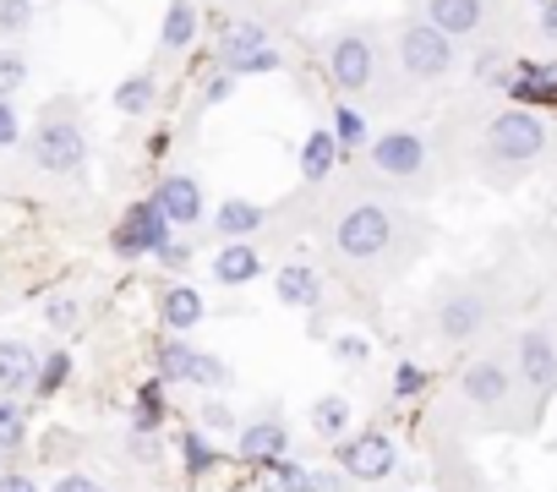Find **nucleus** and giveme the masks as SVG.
<instances>
[{
  "mask_svg": "<svg viewBox=\"0 0 557 492\" xmlns=\"http://www.w3.org/2000/svg\"><path fill=\"white\" fill-rule=\"evenodd\" d=\"M508 99L524 104V110H546L557 104V61H513L508 77H503Z\"/></svg>",
  "mask_w": 557,
  "mask_h": 492,
  "instance_id": "1a4fd4ad",
  "label": "nucleus"
},
{
  "mask_svg": "<svg viewBox=\"0 0 557 492\" xmlns=\"http://www.w3.org/2000/svg\"><path fill=\"white\" fill-rule=\"evenodd\" d=\"M45 323H50L55 334H72V329L83 323V302H77V296H50V302H45Z\"/></svg>",
  "mask_w": 557,
  "mask_h": 492,
  "instance_id": "473e14b6",
  "label": "nucleus"
},
{
  "mask_svg": "<svg viewBox=\"0 0 557 492\" xmlns=\"http://www.w3.org/2000/svg\"><path fill=\"white\" fill-rule=\"evenodd\" d=\"M329 132L339 137V148H345V153H356V148H372L367 115H361L356 104H339V110H334V126H329Z\"/></svg>",
  "mask_w": 557,
  "mask_h": 492,
  "instance_id": "7c9ffc66",
  "label": "nucleus"
},
{
  "mask_svg": "<svg viewBox=\"0 0 557 492\" xmlns=\"http://www.w3.org/2000/svg\"><path fill=\"white\" fill-rule=\"evenodd\" d=\"M339 137L329 132V126H318V132H307V143H301V175L307 181H329L334 175V164H339Z\"/></svg>",
  "mask_w": 557,
  "mask_h": 492,
  "instance_id": "4be33fe9",
  "label": "nucleus"
},
{
  "mask_svg": "<svg viewBox=\"0 0 557 492\" xmlns=\"http://www.w3.org/2000/svg\"><path fill=\"white\" fill-rule=\"evenodd\" d=\"M339 470L350 481H383L399 470V448L383 427H361V432H345L339 438Z\"/></svg>",
  "mask_w": 557,
  "mask_h": 492,
  "instance_id": "39448f33",
  "label": "nucleus"
},
{
  "mask_svg": "<svg viewBox=\"0 0 557 492\" xmlns=\"http://www.w3.org/2000/svg\"><path fill=\"white\" fill-rule=\"evenodd\" d=\"M426 389V367L421 361H399L394 367V399H416Z\"/></svg>",
  "mask_w": 557,
  "mask_h": 492,
  "instance_id": "58836bf2",
  "label": "nucleus"
},
{
  "mask_svg": "<svg viewBox=\"0 0 557 492\" xmlns=\"http://www.w3.org/2000/svg\"><path fill=\"white\" fill-rule=\"evenodd\" d=\"M475 77L497 88V83L508 77V56H503V50H481V56H475Z\"/></svg>",
  "mask_w": 557,
  "mask_h": 492,
  "instance_id": "a19ab883",
  "label": "nucleus"
},
{
  "mask_svg": "<svg viewBox=\"0 0 557 492\" xmlns=\"http://www.w3.org/2000/svg\"><path fill=\"white\" fill-rule=\"evenodd\" d=\"M399 66H405V77H416V83H437V77L454 72V39H448L437 23H410V28L399 34Z\"/></svg>",
  "mask_w": 557,
  "mask_h": 492,
  "instance_id": "7ed1b4c3",
  "label": "nucleus"
},
{
  "mask_svg": "<svg viewBox=\"0 0 557 492\" xmlns=\"http://www.w3.org/2000/svg\"><path fill=\"white\" fill-rule=\"evenodd\" d=\"M132 454L137 459H159V438L153 432H132Z\"/></svg>",
  "mask_w": 557,
  "mask_h": 492,
  "instance_id": "de8ad7c7",
  "label": "nucleus"
},
{
  "mask_svg": "<svg viewBox=\"0 0 557 492\" xmlns=\"http://www.w3.org/2000/svg\"><path fill=\"white\" fill-rule=\"evenodd\" d=\"M235 83H240V77H235V72H224V66H219V72H208V77H202V104H224V99L235 94Z\"/></svg>",
  "mask_w": 557,
  "mask_h": 492,
  "instance_id": "ea45409f",
  "label": "nucleus"
},
{
  "mask_svg": "<svg viewBox=\"0 0 557 492\" xmlns=\"http://www.w3.org/2000/svg\"><path fill=\"white\" fill-rule=\"evenodd\" d=\"M170 213L153 202V197H143V202H132L126 213H121V224H115V235H110V246L121 258H153L159 246L170 241Z\"/></svg>",
  "mask_w": 557,
  "mask_h": 492,
  "instance_id": "423d86ee",
  "label": "nucleus"
},
{
  "mask_svg": "<svg viewBox=\"0 0 557 492\" xmlns=\"http://www.w3.org/2000/svg\"><path fill=\"white\" fill-rule=\"evenodd\" d=\"M541 34L557 39V0H541Z\"/></svg>",
  "mask_w": 557,
  "mask_h": 492,
  "instance_id": "09e8293b",
  "label": "nucleus"
},
{
  "mask_svg": "<svg viewBox=\"0 0 557 492\" xmlns=\"http://www.w3.org/2000/svg\"><path fill=\"white\" fill-rule=\"evenodd\" d=\"M519 378L530 389H552L557 383V345L546 334H535V329L519 340Z\"/></svg>",
  "mask_w": 557,
  "mask_h": 492,
  "instance_id": "6ab92c4d",
  "label": "nucleus"
},
{
  "mask_svg": "<svg viewBox=\"0 0 557 492\" xmlns=\"http://www.w3.org/2000/svg\"><path fill=\"white\" fill-rule=\"evenodd\" d=\"M235 454H240L246 465L285 459V454H290V427L278 421V416H262V421H251V427H240V432H235Z\"/></svg>",
  "mask_w": 557,
  "mask_h": 492,
  "instance_id": "9b49d317",
  "label": "nucleus"
},
{
  "mask_svg": "<svg viewBox=\"0 0 557 492\" xmlns=\"http://www.w3.org/2000/svg\"><path fill=\"white\" fill-rule=\"evenodd\" d=\"M334 356H339V361H350V367H361V361L372 356V345H367L361 334H339V340H334Z\"/></svg>",
  "mask_w": 557,
  "mask_h": 492,
  "instance_id": "37998d69",
  "label": "nucleus"
},
{
  "mask_svg": "<svg viewBox=\"0 0 557 492\" xmlns=\"http://www.w3.org/2000/svg\"><path fill=\"white\" fill-rule=\"evenodd\" d=\"M508 367L503 361H475L470 372H465V399L470 405H481V410H492V405H503L508 399Z\"/></svg>",
  "mask_w": 557,
  "mask_h": 492,
  "instance_id": "aec40b11",
  "label": "nucleus"
},
{
  "mask_svg": "<svg viewBox=\"0 0 557 492\" xmlns=\"http://www.w3.org/2000/svg\"><path fill=\"white\" fill-rule=\"evenodd\" d=\"M34 28V0H0V34H28Z\"/></svg>",
  "mask_w": 557,
  "mask_h": 492,
  "instance_id": "c9c22d12",
  "label": "nucleus"
},
{
  "mask_svg": "<svg viewBox=\"0 0 557 492\" xmlns=\"http://www.w3.org/2000/svg\"><path fill=\"white\" fill-rule=\"evenodd\" d=\"M329 77H334L339 94H361V88L377 77V56H372V45H367L361 34H339V39L329 45Z\"/></svg>",
  "mask_w": 557,
  "mask_h": 492,
  "instance_id": "6e6552de",
  "label": "nucleus"
},
{
  "mask_svg": "<svg viewBox=\"0 0 557 492\" xmlns=\"http://www.w3.org/2000/svg\"><path fill=\"white\" fill-rule=\"evenodd\" d=\"M0 470H7V454H0Z\"/></svg>",
  "mask_w": 557,
  "mask_h": 492,
  "instance_id": "8fccbe9b",
  "label": "nucleus"
},
{
  "mask_svg": "<svg viewBox=\"0 0 557 492\" xmlns=\"http://www.w3.org/2000/svg\"><path fill=\"white\" fill-rule=\"evenodd\" d=\"M181 465H186V476H208L219 465V448H213V438L202 427H186L181 432Z\"/></svg>",
  "mask_w": 557,
  "mask_h": 492,
  "instance_id": "c756f323",
  "label": "nucleus"
},
{
  "mask_svg": "<svg viewBox=\"0 0 557 492\" xmlns=\"http://www.w3.org/2000/svg\"><path fill=\"white\" fill-rule=\"evenodd\" d=\"M486 17V0H426V23H437L448 39H470Z\"/></svg>",
  "mask_w": 557,
  "mask_h": 492,
  "instance_id": "a211bd4d",
  "label": "nucleus"
},
{
  "mask_svg": "<svg viewBox=\"0 0 557 492\" xmlns=\"http://www.w3.org/2000/svg\"><path fill=\"white\" fill-rule=\"evenodd\" d=\"M50 492H104V487H99L94 476H83V470H66V476H61Z\"/></svg>",
  "mask_w": 557,
  "mask_h": 492,
  "instance_id": "a18cd8bd",
  "label": "nucleus"
},
{
  "mask_svg": "<svg viewBox=\"0 0 557 492\" xmlns=\"http://www.w3.org/2000/svg\"><path fill=\"white\" fill-rule=\"evenodd\" d=\"M153 202L170 213V224L175 230H191V224H202V186H197V175H186V170H175V175H164L159 186H153Z\"/></svg>",
  "mask_w": 557,
  "mask_h": 492,
  "instance_id": "9d476101",
  "label": "nucleus"
},
{
  "mask_svg": "<svg viewBox=\"0 0 557 492\" xmlns=\"http://www.w3.org/2000/svg\"><path fill=\"white\" fill-rule=\"evenodd\" d=\"M486 148H492L497 159H508V164L535 159V153L546 148V121H541V110L508 104L503 115H492V126H486Z\"/></svg>",
  "mask_w": 557,
  "mask_h": 492,
  "instance_id": "20e7f679",
  "label": "nucleus"
},
{
  "mask_svg": "<svg viewBox=\"0 0 557 492\" xmlns=\"http://www.w3.org/2000/svg\"><path fill=\"white\" fill-rule=\"evenodd\" d=\"M219 66L224 72H235V77H273V72H285V56L273 50V39H268V28H257V23H230L224 34H219Z\"/></svg>",
  "mask_w": 557,
  "mask_h": 492,
  "instance_id": "f257e3e1",
  "label": "nucleus"
},
{
  "mask_svg": "<svg viewBox=\"0 0 557 492\" xmlns=\"http://www.w3.org/2000/svg\"><path fill=\"white\" fill-rule=\"evenodd\" d=\"M28 159H34L39 170H50V175H77V170L88 164V137H83L77 121H55V115H50V121L34 126Z\"/></svg>",
  "mask_w": 557,
  "mask_h": 492,
  "instance_id": "f03ea898",
  "label": "nucleus"
},
{
  "mask_svg": "<svg viewBox=\"0 0 557 492\" xmlns=\"http://www.w3.org/2000/svg\"><path fill=\"white\" fill-rule=\"evenodd\" d=\"M66 378H72V356H66V350H45V356H39L34 394H39V399H50V394H61V389H66Z\"/></svg>",
  "mask_w": 557,
  "mask_h": 492,
  "instance_id": "2f4dec72",
  "label": "nucleus"
},
{
  "mask_svg": "<svg viewBox=\"0 0 557 492\" xmlns=\"http://www.w3.org/2000/svg\"><path fill=\"white\" fill-rule=\"evenodd\" d=\"M339 253L345 258H356V263H367V258H383L388 253V241H394V219H388V208H377V202H361V208H350L345 219H339Z\"/></svg>",
  "mask_w": 557,
  "mask_h": 492,
  "instance_id": "0eeeda50",
  "label": "nucleus"
},
{
  "mask_svg": "<svg viewBox=\"0 0 557 492\" xmlns=\"http://www.w3.org/2000/svg\"><path fill=\"white\" fill-rule=\"evenodd\" d=\"M28 83V56L23 50H0V99H12Z\"/></svg>",
  "mask_w": 557,
  "mask_h": 492,
  "instance_id": "72a5a7b5",
  "label": "nucleus"
},
{
  "mask_svg": "<svg viewBox=\"0 0 557 492\" xmlns=\"http://www.w3.org/2000/svg\"><path fill=\"white\" fill-rule=\"evenodd\" d=\"M257 487H262V492H312V470L285 454V459H268V465H262Z\"/></svg>",
  "mask_w": 557,
  "mask_h": 492,
  "instance_id": "a878e982",
  "label": "nucleus"
},
{
  "mask_svg": "<svg viewBox=\"0 0 557 492\" xmlns=\"http://www.w3.org/2000/svg\"><path fill=\"white\" fill-rule=\"evenodd\" d=\"M153 258H159V263H164L170 274H186V269L197 263V246H191V241H175V235H170V241L159 246V253H153Z\"/></svg>",
  "mask_w": 557,
  "mask_h": 492,
  "instance_id": "e433bc0d",
  "label": "nucleus"
},
{
  "mask_svg": "<svg viewBox=\"0 0 557 492\" xmlns=\"http://www.w3.org/2000/svg\"><path fill=\"white\" fill-rule=\"evenodd\" d=\"M312 492H350L345 470H312Z\"/></svg>",
  "mask_w": 557,
  "mask_h": 492,
  "instance_id": "c03bdc74",
  "label": "nucleus"
},
{
  "mask_svg": "<svg viewBox=\"0 0 557 492\" xmlns=\"http://www.w3.org/2000/svg\"><path fill=\"white\" fill-rule=\"evenodd\" d=\"M372 164L383 170V175H416L421 164H426V143L416 137V132H383V137H372Z\"/></svg>",
  "mask_w": 557,
  "mask_h": 492,
  "instance_id": "f8f14e48",
  "label": "nucleus"
},
{
  "mask_svg": "<svg viewBox=\"0 0 557 492\" xmlns=\"http://www.w3.org/2000/svg\"><path fill=\"white\" fill-rule=\"evenodd\" d=\"M153 99H159V83H153L148 72H132V77L115 83V110H121V115H148Z\"/></svg>",
  "mask_w": 557,
  "mask_h": 492,
  "instance_id": "cd10ccee",
  "label": "nucleus"
},
{
  "mask_svg": "<svg viewBox=\"0 0 557 492\" xmlns=\"http://www.w3.org/2000/svg\"><path fill=\"white\" fill-rule=\"evenodd\" d=\"M191 45H197V7H191V0H170V7H164V28H159V50L181 56Z\"/></svg>",
  "mask_w": 557,
  "mask_h": 492,
  "instance_id": "5701e85b",
  "label": "nucleus"
},
{
  "mask_svg": "<svg viewBox=\"0 0 557 492\" xmlns=\"http://www.w3.org/2000/svg\"><path fill=\"white\" fill-rule=\"evenodd\" d=\"M164 427V378H148L132 399V432H159Z\"/></svg>",
  "mask_w": 557,
  "mask_h": 492,
  "instance_id": "c85d7f7f",
  "label": "nucleus"
},
{
  "mask_svg": "<svg viewBox=\"0 0 557 492\" xmlns=\"http://www.w3.org/2000/svg\"><path fill=\"white\" fill-rule=\"evenodd\" d=\"M312 432L323 438V443H339L345 432H350V399L345 394H323V399H312Z\"/></svg>",
  "mask_w": 557,
  "mask_h": 492,
  "instance_id": "393cba45",
  "label": "nucleus"
},
{
  "mask_svg": "<svg viewBox=\"0 0 557 492\" xmlns=\"http://www.w3.org/2000/svg\"><path fill=\"white\" fill-rule=\"evenodd\" d=\"M0 492H45L28 470H0Z\"/></svg>",
  "mask_w": 557,
  "mask_h": 492,
  "instance_id": "49530a36",
  "label": "nucleus"
},
{
  "mask_svg": "<svg viewBox=\"0 0 557 492\" xmlns=\"http://www.w3.org/2000/svg\"><path fill=\"white\" fill-rule=\"evenodd\" d=\"M153 367H159L164 383H191L197 345H191V340H159V345H153Z\"/></svg>",
  "mask_w": 557,
  "mask_h": 492,
  "instance_id": "b1692460",
  "label": "nucleus"
},
{
  "mask_svg": "<svg viewBox=\"0 0 557 492\" xmlns=\"http://www.w3.org/2000/svg\"><path fill=\"white\" fill-rule=\"evenodd\" d=\"M197 421H202V432H208V438L240 432V421H235V410H230L224 399H202V416H197Z\"/></svg>",
  "mask_w": 557,
  "mask_h": 492,
  "instance_id": "f704fd0d",
  "label": "nucleus"
},
{
  "mask_svg": "<svg viewBox=\"0 0 557 492\" xmlns=\"http://www.w3.org/2000/svg\"><path fill=\"white\" fill-rule=\"evenodd\" d=\"M191 383H197V389H224V383H230V367H224L219 356H208V350H197V367H191Z\"/></svg>",
  "mask_w": 557,
  "mask_h": 492,
  "instance_id": "4c0bfd02",
  "label": "nucleus"
},
{
  "mask_svg": "<svg viewBox=\"0 0 557 492\" xmlns=\"http://www.w3.org/2000/svg\"><path fill=\"white\" fill-rule=\"evenodd\" d=\"M23 143V115L12 99H0V148H17Z\"/></svg>",
  "mask_w": 557,
  "mask_h": 492,
  "instance_id": "79ce46f5",
  "label": "nucleus"
},
{
  "mask_svg": "<svg viewBox=\"0 0 557 492\" xmlns=\"http://www.w3.org/2000/svg\"><path fill=\"white\" fill-rule=\"evenodd\" d=\"M262 208L257 202H246V197H230V202H219L213 208V230L224 235V241H251L257 230H262Z\"/></svg>",
  "mask_w": 557,
  "mask_h": 492,
  "instance_id": "412c9836",
  "label": "nucleus"
},
{
  "mask_svg": "<svg viewBox=\"0 0 557 492\" xmlns=\"http://www.w3.org/2000/svg\"><path fill=\"white\" fill-rule=\"evenodd\" d=\"M39 350L28 340H0V394H34Z\"/></svg>",
  "mask_w": 557,
  "mask_h": 492,
  "instance_id": "2eb2a0df",
  "label": "nucleus"
},
{
  "mask_svg": "<svg viewBox=\"0 0 557 492\" xmlns=\"http://www.w3.org/2000/svg\"><path fill=\"white\" fill-rule=\"evenodd\" d=\"M257 274H262V253L251 241H224L213 253V280L219 285H251Z\"/></svg>",
  "mask_w": 557,
  "mask_h": 492,
  "instance_id": "f3484780",
  "label": "nucleus"
},
{
  "mask_svg": "<svg viewBox=\"0 0 557 492\" xmlns=\"http://www.w3.org/2000/svg\"><path fill=\"white\" fill-rule=\"evenodd\" d=\"M481 323H486V302L475 296V291H459V296H448L443 302V312H437V329H443V340H475L481 334Z\"/></svg>",
  "mask_w": 557,
  "mask_h": 492,
  "instance_id": "dca6fc26",
  "label": "nucleus"
},
{
  "mask_svg": "<svg viewBox=\"0 0 557 492\" xmlns=\"http://www.w3.org/2000/svg\"><path fill=\"white\" fill-rule=\"evenodd\" d=\"M202 318H208V302H202L197 285H164V296H159V323H164L170 334H191Z\"/></svg>",
  "mask_w": 557,
  "mask_h": 492,
  "instance_id": "4468645a",
  "label": "nucleus"
},
{
  "mask_svg": "<svg viewBox=\"0 0 557 492\" xmlns=\"http://www.w3.org/2000/svg\"><path fill=\"white\" fill-rule=\"evenodd\" d=\"M28 443V405L23 394H0V454H17Z\"/></svg>",
  "mask_w": 557,
  "mask_h": 492,
  "instance_id": "bb28decb",
  "label": "nucleus"
},
{
  "mask_svg": "<svg viewBox=\"0 0 557 492\" xmlns=\"http://www.w3.org/2000/svg\"><path fill=\"white\" fill-rule=\"evenodd\" d=\"M273 296H278V307H290V312H318L323 307V280L307 263H285L273 274Z\"/></svg>",
  "mask_w": 557,
  "mask_h": 492,
  "instance_id": "ddd939ff",
  "label": "nucleus"
}]
</instances>
